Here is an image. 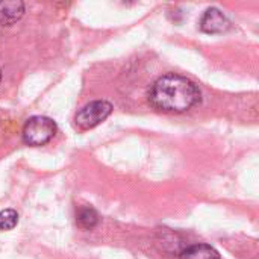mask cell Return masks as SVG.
<instances>
[{"label":"cell","mask_w":259,"mask_h":259,"mask_svg":"<svg viewBox=\"0 0 259 259\" xmlns=\"http://www.w3.org/2000/svg\"><path fill=\"white\" fill-rule=\"evenodd\" d=\"M150 103L164 112H185L202 100L199 87L179 74L168 73L158 77L149 91Z\"/></svg>","instance_id":"obj_1"},{"label":"cell","mask_w":259,"mask_h":259,"mask_svg":"<svg viewBox=\"0 0 259 259\" xmlns=\"http://www.w3.org/2000/svg\"><path fill=\"white\" fill-rule=\"evenodd\" d=\"M56 134V123L46 115H33L23 126V141L27 146L39 147L47 144Z\"/></svg>","instance_id":"obj_2"},{"label":"cell","mask_w":259,"mask_h":259,"mask_svg":"<svg viewBox=\"0 0 259 259\" xmlns=\"http://www.w3.org/2000/svg\"><path fill=\"white\" fill-rule=\"evenodd\" d=\"M112 112V105L106 100H94L85 105L74 115V121L80 129H93L105 121Z\"/></svg>","instance_id":"obj_3"},{"label":"cell","mask_w":259,"mask_h":259,"mask_svg":"<svg viewBox=\"0 0 259 259\" xmlns=\"http://www.w3.org/2000/svg\"><path fill=\"white\" fill-rule=\"evenodd\" d=\"M228 17L219 8H209L200 18V30L205 33H222L229 29Z\"/></svg>","instance_id":"obj_4"},{"label":"cell","mask_w":259,"mask_h":259,"mask_svg":"<svg viewBox=\"0 0 259 259\" xmlns=\"http://www.w3.org/2000/svg\"><path fill=\"white\" fill-rule=\"evenodd\" d=\"M24 14V3L20 0L0 2V26H11Z\"/></svg>","instance_id":"obj_5"},{"label":"cell","mask_w":259,"mask_h":259,"mask_svg":"<svg viewBox=\"0 0 259 259\" xmlns=\"http://www.w3.org/2000/svg\"><path fill=\"white\" fill-rule=\"evenodd\" d=\"M179 259H220V253L209 244H194L187 247Z\"/></svg>","instance_id":"obj_6"},{"label":"cell","mask_w":259,"mask_h":259,"mask_svg":"<svg viewBox=\"0 0 259 259\" xmlns=\"http://www.w3.org/2000/svg\"><path fill=\"white\" fill-rule=\"evenodd\" d=\"M76 223L82 229H94L99 225V214L91 206H82L76 214Z\"/></svg>","instance_id":"obj_7"},{"label":"cell","mask_w":259,"mask_h":259,"mask_svg":"<svg viewBox=\"0 0 259 259\" xmlns=\"http://www.w3.org/2000/svg\"><path fill=\"white\" fill-rule=\"evenodd\" d=\"M18 223V212L15 209L0 211V231H12Z\"/></svg>","instance_id":"obj_8"},{"label":"cell","mask_w":259,"mask_h":259,"mask_svg":"<svg viewBox=\"0 0 259 259\" xmlns=\"http://www.w3.org/2000/svg\"><path fill=\"white\" fill-rule=\"evenodd\" d=\"M0 80H2V70H0Z\"/></svg>","instance_id":"obj_9"}]
</instances>
